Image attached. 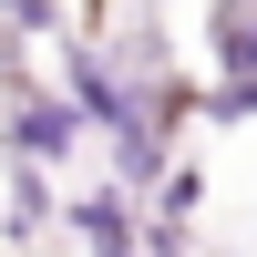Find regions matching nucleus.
I'll use <instances>...</instances> for the list:
<instances>
[{"instance_id":"obj_1","label":"nucleus","mask_w":257,"mask_h":257,"mask_svg":"<svg viewBox=\"0 0 257 257\" xmlns=\"http://www.w3.org/2000/svg\"><path fill=\"white\" fill-rule=\"evenodd\" d=\"M93 113H82L62 82H31V72H0V155H31V165H62L82 155Z\"/></svg>"},{"instance_id":"obj_2","label":"nucleus","mask_w":257,"mask_h":257,"mask_svg":"<svg viewBox=\"0 0 257 257\" xmlns=\"http://www.w3.org/2000/svg\"><path fill=\"white\" fill-rule=\"evenodd\" d=\"M62 226H72L82 257H144V196H134L123 175H103V185H82V196H62Z\"/></svg>"},{"instance_id":"obj_3","label":"nucleus","mask_w":257,"mask_h":257,"mask_svg":"<svg viewBox=\"0 0 257 257\" xmlns=\"http://www.w3.org/2000/svg\"><path fill=\"white\" fill-rule=\"evenodd\" d=\"M41 226H62V196H52V165L11 155V216H0V237H41Z\"/></svg>"},{"instance_id":"obj_4","label":"nucleus","mask_w":257,"mask_h":257,"mask_svg":"<svg viewBox=\"0 0 257 257\" xmlns=\"http://www.w3.org/2000/svg\"><path fill=\"white\" fill-rule=\"evenodd\" d=\"M206 62L216 72H257V0H206Z\"/></svg>"},{"instance_id":"obj_5","label":"nucleus","mask_w":257,"mask_h":257,"mask_svg":"<svg viewBox=\"0 0 257 257\" xmlns=\"http://www.w3.org/2000/svg\"><path fill=\"white\" fill-rule=\"evenodd\" d=\"M206 123H257V72H216V93L196 103Z\"/></svg>"},{"instance_id":"obj_6","label":"nucleus","mask_w":257,"mask_h":257,"mask_svg":"<svg viewBox=\"0 0 257 257\" xmlns=\"http://www.w3.org/2000/svg\"><path fill=\"white\" fill-rule=\"evenodd\" d=\"M0 11H11L31 41H52V31H62V0H0Z\"/></svg>"},{"instance_id":"obj_7","label":"nucleus","mask_w":257,"mask_h":257,"mask_svg":"<svg viewBox=\"0 0 257 257\" xmlns=\"http://www.w3.org/2000/svg\"><path fill=\"white\" fill-rule=\"evenodd\" d=\"M21 41H31V31H21L11 11H0V72H21Z\"/></svg>"}]
</instances>
